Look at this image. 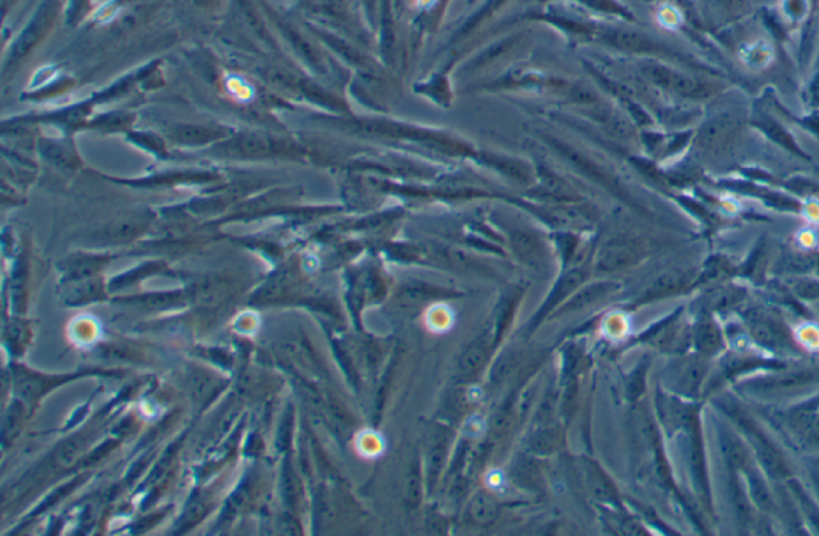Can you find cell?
Returning <instances> with one entry per match:
<instances>
[{"mask_svg":"<svg viewBox=\"0 0 819 536\" xmlns=\"http://www.w3.org/2000/svg\"><path fill=\"white\" fill-rule=\"evenodd\" d=\"M484 359L485 349L482 348V346H480V348L479 346H474V348H471L469 349V351H466V354H464V356L461 357L460 362L461 372L468 373V375H471V373L476 372L477 368H479L480 365H482Z\"/></svg>","mask_w":819,"mask_h":536,"instance_id":"obj_6","label":"cell"},{"mask_svg":"<svg viewBox=\"0 0 819 536\" xmlns=\"http://www.w3.org/2000/svg\"><path fill=\"white\" fill-rule=\"evenodd\" d=\"M229 151L245 154V156H256V154H269L272 148L271 143L260 136H242L229 146Z\"/></svg>","mask_w":819,"mask_h":536,"instance_id":"obj_3","label":"cell"},{"mask_svg":"<svg viewBox=\"0 0 819 536\" xmlns=\"http://www.w3.org/2000/svg\"><path fill=\"white\" fill-rule=\"evenodd\" d=\"M471 516L477 524H490L496 517V504L490 496L477 495L471 504Z\"/></svg>","mask_w":819,"mask_h":536,"instance_id":"obj_5","label":"cell"},{"mask_svg":"<svg viewBox=\"0 0 819 536\" xmlns=\"http://www.w3.org/2000/svg\"><path fill=\"white\" fill-rule=\"evenodd\" d=\"M645 76L652 80L658 87L666 88L669 92L677 95L692 98V100H704L716 92L709 84H704L693 77L684 76L680 72L664 68L660 64H648L644 68Z\"/></svg>","mask_w":819,"mask_h":536,"instance_id":"obj_1","label":"cell"},{"mask_svg":"<svg viewBox=\"0 0 819 536\" xmlns=\"http://www.w3.org/2000/svg\"><path fill=\"white\" fill-rule=\"evenodd\" d=\"M701 344L706 349H716L719 344V335H717L714 328H704L703 333H700Z\"/></svg>","mask_w":819,"mask_h":536,"instance_id":"obj_9","label":"cell"},{"mask_svg":"<svg viewBox=\"0 0 819 536\" xmlns=\"http://www.w3.org/2000/svg\"><path fill=\"white\" fill-rule=\"evenodd\" d=\"M84 450V440L72 439L68 444L63 445L60 453H58V461L61 464H71L79 458L80 452Z\"/></svg>","mask_w":819,"mask_h":536,"instance_id":"obj_7","label":"cell"},{"mask_svg":"<svg viewBox=\"0 0 819 536\" xmlns=\"http://www.w3.org/2000/svg\"><path fill=\"white\" fill-rule=\"evenodd\" d=\"M636 258V253L632 250L629 245L626 244H613L607 245V247L600 252L599 261H597V266L600 269H605V271H613V269H620L624 268V266H628L629 263H632Z\"/></svg>","mask_w":819,"mask_h":536,"instance_id":"obj_2","label":"cell"},{"mask_svg":"<svg viewBox=\"0 0 819 536\" xmlns=\"http://www.w3.org/2000/svg\"><path fill=\"white\" fill-rule=\"evenodd\" d=\"M220 136V130L205 127H180L176 128L173 133V138L183 143H204V141L216 140Z\"/></svg>","mask_w":819,"mask_h":536,"instance_id":"obj_4","label":"cell"},{"mask_svg":"<svg viewBox=\"0 0 819 536\" xmlns=\"http://www.w3.org/2000/svg\"><path fill=\"white\" fill-rule=\"evenodd\" d=\"M682 280L684 279L680 276V272H668V274H663V276L658 277V279L653 282L652 292H669V290H674V288L679 287V285L682 284Z\"/></svg>","mask_w":819,"mask_h":536,"instance_id":"obj_8","label":"cell"}]
</instances>
